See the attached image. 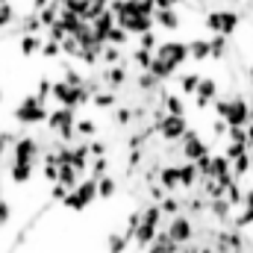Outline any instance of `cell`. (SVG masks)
Returning a JSON list of instances; mask_svg holds the SVG:
<instances>
[{"mask_svg":"<svg viewBox=\"0 0 253 253\" xmlns=\"http://www.w3.org/2000/svg\"><path fill=\"white\" fill-rule=\"evenodd\" d=\"M203 24H206V30L215 36H233L236 30H239V24H242V15L236 12V9H212V12H206V18H203Z\"/></svg>","mask_w":253,"mask_h":253,"instance_id":"6da1fadb","label":"cell"},{"mask_svg":"<svg viewBox=\"0 0 253 253\" xmlns=\"http://www.w3.org/2000/svg\"><path fill=\"white\" fill-rule=\"evenodd\" d=\"M15 115H18V121L21 124H39V121H47V106H44V100H39L36 94H27L24 100H21V106L15 109Z\"/></svg>","mask_w":253,"mask_h":253,"instance_id":"7a4b0ae2","label":"cell"},{"mask_svg":"<svg viewBox=\"0 0 253 253\" xmlns=\"http://www.w3.org/2000/svg\"><path fill=\"white\" fill-rule=\"evenodd\" d=\"M153 21H156V27H162L165 33H177L180 24H183L177 6H174V9H156V12H153Z\"/></svg>","mask_w":253,"mask_h":253,"instance_id":"3957f363","label":"cell"},{"mask_svg":"<svg viewBox=\"0 0 253 253\" xmlns=\"http://www.w3.org/2000/svg\"><path fill=\"white\" fill-rule=\"evenodd\" d=\"M42 44H44L42 33H21V39H18L21 56H42Z\"/></svg>","mask_w":253,"mask_h":253,"instance_id":"277c9868","label":"cell"},{"mask_svg":"<svg viewBox=\"0 0 253 253\" xmlns=\"http://www.w3.org/2000/svg\"><path fill=\"white\" fill-rule=\"evenodd\" d=\"M159 129L165 138H180L186 132V115H165L159 121Z\"/></svg>","mask_w":253,"mask_h":253,"instance_id":"5b68a950","label":"cell"},{"mask_svg":"<svg viewBox=\"0 0 253 253\" xmlns=\"http://www.w3.org/2000/svg\"><path fill=\"white\" fill-rule=\"evenodd\" d=\"M189 59H194V62H206V59H212L209 39H191L189 42Z\"/></svg>","mask_w":253,"mask_h":253,"instance_id":"8992f818","label":"cell"},{"mask_svg":"<svg viewBox=\"0 0 253 253\" xmlns=\"http://www.w3.org/2000/svg\"><path fill=\"white\" fill-rule=\"evenodd\" d=\"M30 174H33V162L15 159V165H12V180H15V183H27V180H30Z\"/></svg>","mask_w":253,"mask_h":253,"instance_id":"52a82bcc","label":"cell"},{"mask_svg":"<svg viewBox=\"0 0 253 253\" xmlns=\"http://www.w3.org/2000/svg\"><path fill=\"white\" fill-rule=\"evenodd\" d=\"M15 21H18V6L15 3H0V30L12 27Z\"/></svg>","mask_w":253,"mask_h":253,"instance_id":"ba28073f","label":"cell"},{"mask_svg":"<svg viewBox=\"0 0 253 253\" xmlns=\"http://www.w3.org/2000/svg\"><path fill=\"white\" fill-rule=\"evenodd\" d=\"M159 44H162V42H159V36H156L153 30H147V33L138 36V47H144V50H150V53H156Z\"/></svg>","mask_w":253,"mask_h":253,"instance_id":"9c48e42d","label":"cell"},{"mask_svg":"<svg viewBox=\"0 0 253 253\" xmlns=\"http://www.w3.org/2000/svg\"><path fill=\"white\" fill-rule=\"evenodd\" d=\"M168 236H171V239H174L177 245H180V242H186V239H189V224H186L183 218H180V221H174V224H171V233H168Z\"/></svg>","mask_w":253,"mask_h":253,"instance_id":"30bf717a","label":"cell"},{"mask_svg":"<svg viewBox=\"0 0 253 253\" xmlns=\"http://www.w3.org/2000/svg\"><path fill=\"white\" fill-rule=\"evenodd\" d=\"M197 85H200V74H183V77H180V88H183V94H194Z\"/></svg>","mask_w":253,"mask_h":253,"instance_id":"8fae6325","label":"cell"},{"mask_svg":"<svg viewBox=\"0 0 253 253\" xmlns=\"http://www.w3.org/2000/svg\"><path fill=\"white\" fill-rule=\"evenodd\" d=\"M165 103H168L171 115H183V112H186V109H183V100H180V97H165Z\"/></svg>","mask_w":253,"mask_h":253,"instance_id":"7c38bea8","label":"cell"},{"mask_svg":"<svg viewBox=\"0 0 253 253\" xmlns=\"http://www.w3.org/2000/svg\"><path fill=\"white\" fill-rule=\"evenodd\" d=\"M153 3V9H174V6H180V0H150Z\"/></svg>","mask_w":253,"mask_h":253,"instance_id":"4fadbf2b","label":"cell"},{"mask_svg":"<svg viewBox=\"0 0 253 253\" xmlns=\"http://www.w3.org/2000/svg\"><path fill=\"white\" fill-rule=\"evenodd\" d=\"M100 194H103V197H109V194H112V191H115V183H112V180H103V183H100Z\"/></svg>","mask_w":253,"mask_h":253,"instance_id":"5bb4252c","label":"cell"},{"mask_svg":"<svg viewBox=\"0 0 253 253\" xmlns=\"http://www.w3.org/2000/svg\"><path fill=\"white\" fill-rule=\"evenodd\" d=\"M6 221H9V206L0 200V224H6Z\"/></svg>","mask_w":253,"mask_h":253,"instance_id":"9a60e30c","label":"cell"},{"mask_svg":"<svg viewBox=\"0 0 253 253\" xmlns=\"http://www.w3.org/2000/svg\"><path fill=\"white\" fill-rule=\"evenodd\" d=\"M91 129H94V124H91L88 118H83V121H80V132H91Z\"/></svg>","mask_w":253,"mask_h":253,"instance_id":"2e32d148","label":"cell"},{"mask_svg":"<svg viewBox=\"0 0 253 253\" xmlns=\"http://www.w3.org/2000/svg\"><path fill=\"white\" fill-rule=\"evenodd\" d=\"M248 141H253V124H251V129H248Z\"/></svg>","mask_w":253,"mask_h":253,"instance_id":"e0dca14e","label":"cell"},{"mask_svg":"<svg viewBox=\"0 0 253 253\" xmlns=\"http://www.w3.org/2000/svg\"><path fill=\"white\" fill-rule=\"evenodd\" d=\"M248 77H251V85H253V68H251V71H248Z\"/></svg>","mask_w":253,"mask_h":253,"instance_id":"ac0fdd59","label":"cell"},{"mask_svg":"<svg viewBox=\"0 0 253 253\" xmlns=\"http://www.w3.org/2000/svg\"><path fill=\"white\" fill-rule=\"evenodd\" d=\"M0 100H3V88H0Z\"/></svg>","mask_w":253,"mask_h":253,"instance_id":"d6986e66","label":"cell"},{"mask_svg":"<svg viewBox=\"0 0 253 253\" xmlns=\"http://www.w3.org/2000/svg\"><path fill=\"white\" fill-rule=\"evenodd\" d=\"M251 115H253V106H251Z\"/></svg>","mask_w":253,"mask_h":253,"instance_id":"ffe728a7","label":"cell"},{"mask_svg":"<svg viewBox=\"0 0 253 253\" xmlns=\"http://www.w3.org/2000/svg\"><path fill=\"white\" fill-rule=\"evenodd\" d=\"M186 253H194V251H186Z\"/></svg>","mask_w":253,"mask_h":253,"instance_id":"44dd1931","label":"cell"}]
</instances>
